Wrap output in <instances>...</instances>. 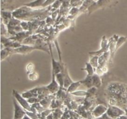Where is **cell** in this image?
I'll return each instance as SVG.
<instances>
[{
	"label": "cell",
	"instance_id": "obj_11",
	"mask_svg": "<svg viewBox=\"0 0 127 119\" xmlns=\"http://www.w3.org/2000/svg\"><path fill=\"white\" fill-rule=\"evenodd\" d=\"M93 86L95 87L96 88H100L102 84V81L100 78V76L97 73H94L93 76Z\"/></svg>",
	"mask_w": 127,
	"mask_h": 119
},
{
	"label": "cell",
	"instance_id": "obj_20",
	"mask_svg": "<svg viewBox=\"0 0 127 119\" xmlns=\"http://www.w3.org/2000/svg\"><path fill=\"white\" fill-rule=\"evenodd\" d=\"M71 94H72L73 95H75V96L85 97L87 96L88 92H87V91H84V90H76L75 92H73L71 93Z\"/></svg>",
	"mask_w": 127,
	"mask_h": 119
},
{
	"label": "cell",
	"instance_id": "obj_9",
	"mask_svg": "<svg viewBox=\"0 0 127 119\" xmlns=\"http://www.w3.org/2000/svg\"><path fill=\"white\" fill-rule=\"evenodd\" d=\"M81 84V81H79L76 82L73 81V83L70 84V86L68 87V89H66V92L68 93H69V94L73 92H75L76 90H77L78 88H79Z\"/></svg>",
	"mask_w": 127,
	"mask_h": 119
},
{
	"label": "cell",
	"instance_id": "obj_3",
	"mask_svg": "<svg viewBox=\"0 0 127 119\" xmlns=\"http://www.w3.org/2000/svg\"><path fill=\"white\" fill-rule=\"evenodd\" d=\"M14 105V118L13 119H22L26 115V110L20 105L14 97L12 99Z\"/></svg>",
	"mask_w": 127,
	"mask_h": 119
},
{
	"label": "cell",
	"instance_id": "obj_17",
	"mask_svg": "<svg viewBox=\"0 0 127 119\" xmlns=\"http://www.w3.org/2000/svg\"><path fill=\"white\" fill-rule=\"evenodd\" d=\"M63 112L60 108H57L53 110V118L54 119H61L63 114Z\"/></svg>",
	"mask_w": 127,
	"mask_h": 119
},
{
	"label": "cell",
	"instance_id": "obj_23",
	"mask_svg": "<svg viewBox=\"0 0 127 119\" xmlns=\"http://www.w3.org/2000/svg\"><path fill=\"white\" fill-rule=\"evenodd\" d=\"M34 68H35V66L33 63H28L26 67V71H27V74L34 71Z\"/></svg>",
	"mask_w": 127,
	"mask_h": 119
},
{
	"label": "cell",
	"instance_id": "obj_28",
	"mask_svg": "<svg viewBox=\"0 0 127 119\" xmlns=\"http://www.w3.org/2000/svg\"><path fill=\"white\" fill-rule=\"evenodd\" d=\"M1 20H2V19H1ZM1 36H2V35H3V32H4L5 34H6V32H7V30L5 29V26H4V24H3V22H2H2H1Z\"/></svg>",
	"mask_w": 127,
	"mask_h": 119
},
{
	"label": "cell",
	"instance_id": "obj_6",
	"mask_svg": "<svg viewBox=\"0 0 127 119\" xmlns=\"http://www.w3.org/2000/svg\"><path fill=\"white\" fill-rule=\"evenodd\" d=\"M46 88L48 89V90H49L50 92L52 94H55V93H57V92L60 89V85L58 84L57 80H56V74L54 72L52 71V81H51V83L48 85H47L46 86Z\"/></svg>",
	"mask_w": 127,
	"mask_h": 119
},
{
	"label": "cell",
	"instance_id": "obj_25",
	"mask_svg": "<svg viewBox=\"0 0 127 119\" xmlns=\"http://www.w3.org/2000/svg\"><path fill=\"white\" fill-rule=\"evenodd\" d=\"M21 95H22L24 97L26 98V99H29V98L32 97H34L33 94L31 92L30 90H27V91L24 92H22V94H21Z\"/></svg>",
	"mask_w": 127,
	"mask_h": 119
},
{
	"label": "cell",
	"instance_id": "obj_5",
	"mask_svg": "<svg viewBox=\"0 0 127 119\" xmlns=\"http://www.w3.org/2000/svg\"><path fill=\"white\" fill-rule=\"evenodd\" d=\"M49 48L50 50V55H51V57H52V71L54 72L55 74L61 73V72L63 71V68H64V65L63 64V63H62V62L57 61L56 60H55L54 58H53V53H52V47H51V45H49Z\"/></svg>",
	"mask_w": 127,
	"mask_h": 119
},
{
	"label": "cell",
	"instance_id": "obj_1",
	"mask_svg": "<svg viewBox=\"0 0 127 119\" xmlns=\"http://www.w3.org/2000/svg\"><path fill=\"white\" fill-rule=\"evenodd\" d=\"M12 95L16 99L19 104L27 111H32V105L29 103L27 99L24 97L21 94L16 90H12Z\"/></svg>",
	"mask_w": 127,
	"mask_h": 119
},
{
	"label": "cell",
	"instance_id": "obj_19",
	"mask_svg": "<svg viewBox=\"0 0 127 119\" xmlns=\"http://www.w3.org/2000/svg\"><path fill=\"white\" fill-rule=\"evenodd\" d=\"M127 40V37H119V39L117 41L116 43V51H117V50L121 47L123 45V43H124Z\"/></svg>",
	"mask_w": 127,
	"mask_h": 119
},
{
	"label": "cell",
	"instance_id": "obj_12",
	"mask_svg": "<svg viewBox=\"0 0 127 119\" xmlns=\"http://www.w3.org/2000/svg\"><path fill=\"white\" fill-rule=\"evenodd\" d=\"M12 48H9V47H5L4 49L1 50V61L3 60L4 59L7 58V57L12 55Z\"/></svg>",
	"mask_w": 127,
	"mask_h": 119
},
{
	"label": "cell",
	"instance_id": "obj_13",
	"mask_svg": "<svg viewBox=\"0 0 127 119\" xmlns=\"http://www.w3.org/2000/svg\"><path fill=\"white\" fill-rule=\"evenodd\" d=\"M82 70H84L87 72L88 75L93 76L94 73H95V69L91 64L89 63H86V67L84 68H82Z\"/></svg>",
	"mask_w": 127,
	"mask_h": 119
},
{
	"label": "cell",
	"instance_id": "obj_24",
	"mask_svg": "<svg viewBox=\"0 0 127 119\" xmlns=\"http://www.w3.org/2000/svg\"><path fill=\"white\" fill-rule=\"evenodd\" d=\"M27 101L29 102V103L30 104L32 105V104H35V103L40 102V99L38 97H31L29 98V99H27Z\"/></svg>",
	"mask_w": 127,
	"mask_h": 119
},
{
	"label": "cell",
	"instance_id": "obj_16",
	"mask_svg": "<svg viewBox=\"0 0 127 119\" xmlns=\"http://www.w3.org/2000/svg\"><path fill=\"white\" fill-rule=\"evenodd\" d=\"M90 61L89 63L95 69H96L99 66V56L91 55Z\"/></svg>",
	"mask_w": 127,
	"mask_h": 119
},
{
	"label": "cell",
	"instance_id": "obj_32",
	"mask_svg": "<svg viewBox=\"0 0 127 119\" xmlns=\"http://www.w3.org/2000/svg\"><path fill=\"white\" fill-rule=\"evenodd\" d=\"M82 1H85V0H82Z\"/></svg>",
	"mask_w": 127,
	"mask_h": 119
},
{
	"label": "cell",
	"instance_id": "obj_7",
	"mask_svg": "<svg viewBox=\"0 0 127 119\" xmlns=\"http://www.w3.org/2000/svg\"><path fill=\"white\" fill-rule=\"evenodd\" d=\"M107 109L108 107L102 105V104H99L94 108L93 112H92V114L95 119L99 118L107 112Z\"/></svg>",
	"mask_w": 127,
	"mask_h": 119
},
{
	"label": "cell",
	"instance_id": "obj_14",
	"mask_svg": "<svg viewBox=\"0 0 127 119\" xmlns=\"http://www.w3.org/2000/svg\"><path fill=\"white\" fill-rule=\"evenodd\" d=\"M94 3V0H85L83 1V4L79 7V11H84L87 9H89V7H91Z\"/></svg>",
	"mask_w": 127,
	"mask_h": 119
},
{
	"label": "cell",
	"instance_id": "obj_29",
	"mask_svg": "<svg viewBox=\"0 0 127 119\" xmlns=\"http://www.w3.org/2000/svg\"><path fill=\"white\" fill-rule=\"evenodd\" d=\"M46 119H54V118H53V112L51 114H50L48 116L46 117Z\"/></svg>",
	"mask_w": 127,
	"mask_h": 119
},
{
	"label": "cell",
	"instance_id": "obj_10",
	"mask_svg": "<svg viewBox=\"0 0 127 119\" xmlns=\"http://www.w3.org/2000/svg\"><path fill=\"white\" fill-rule=\"evenodd\" d=\"M81 83L82 84L85 86L88 89L91 88L92 87H94L93 83V77H92V76H89L88 74L86 76L85 79L81 80Z\"/></svg>",
	"mask_w": 127,
	"mask_h": 119
},
{
	"label": "cell",
	"instance_id": "obj_30",
	"mask_svg": "<svg viewBox=\"0 0 127 119\" xmlns=\"http://www.w3.org/2000/svg\"><path fill=\"white\" fill-rule=\"evenodd\" d=\"M124 110H125V115L127 116V108H125V109H124Z\"/></svg>",
	"mask_w": 127,
	"mask_h": 119
},
{
	"label": "cell",
	"instance_id": "obj_4",
	"mask_svg": "<svg viewBox=\"0 0 127 119\" xmlns=\"http://www.w3.org/2000/svg\"><path fill=\"white\" fill-rule=\"evenodd\" d=\"M34 50H37L35 46L29 45H22L21 47L17 48H12V54L14 53H19L22 55H26L31 53Z\"/></svg>",
	"mask_w": 127,
	"mask_h": 119
},
{
	"label": "cell",
	"instance_id": "obj_15",
	"mask_svg": "<svg viewBox=\"0 0 127 119\" xmlns=\"http://www.w3.org/2000/svg\"><path fill=\"white\" fill-rule=\"evenodd\" d=\"M56 80L58 82V84L60 85V89H63L64 86V75L63 73H59L56 74Z\"/></svg>",
	"mask_w": 127,
	"mask_h": 119
},
{
	"label": "cell",
	"instance_id": "obj_21",
	"mask_svg": "<svg viewBox=\"0 0 127 119\" xmlns=\"http://www.w3.org/2000/svg\"><path fill=\"white\" fill-rule=\"evenodd\" d=\"M27 74H28L29 79L31 81H35L38 78V74L35 71H33Z\"/></svg>",
	"mask_w": 127,
	"mask_h": 119
},
{
	"label": "cell",
	"instance_id": "obj_8",
	"mask_svg": "<svg viewBox=\"0 0 127 119\" xmlns=\"http://www.w3.org/2000/svg\"><path fill=\"white\" fill-rule=\"evenodd\" d=\"M62 73H63V75H64V86H63V88L67 89L68 87L70 86V84L73 83V81L69 77L68 70H67V68L66 67H64Z\"/></svg>",
	"mask_w": 127,
	"mask_h": 119
},
{
	"label": "cell",
	"instance_id": "obj_31",
	"mask_svg": "<svg viewBox=\"0 0 127 119\" xmlns=\"http://www.w3.org/2000/svg\"><path fill=\"white\" fill-rule=\"evenodd\" d=\"M94 1H96V2H97V1H99V0H94Z\"/></svg>",
	"mask_w": 127,
	"mask_h": 119
},
{
	"label": "cell",
	"instance_id": "obj_22",
	"mask_svg": "<svg viewBox=\"0 0 127 119\" xmlns=\"http://www.w3.org/2000/svg\"><path fill=\"white\" fill-rule=\"evenodd\" d=\"M83 2V1L82 0H70V4L73 7H81Z\"/></svg>",
	"mask_w": 127,
	"mask_h": 119
},
{
	"label": "cell",
	"instance_id": "obj_26",
	"mask_svg": "<svg viewBox=\"0 0 127 119\" xmlns=\"http://www.w3.org/2000/svg\"><path fill=\"white\" fill-rule=\"evenodd\" d=\"M61 4H62V1H60V0H56L55 2L53 4H52V7L55 9H56L58 8L60 6Z\"/></svg>",
	"mask_w": 127,
	"mask_h": 119
},
{
	"label": "cell",
	"instance_id": "obj_2",
	"mask_svg": "<svg viewBox=\"0 0 127 119\" xmlns=\"http://www.w3.org/2000/svg\"><path fill=\"white\" fill-rule=\"evenodd\" d=\"M107 115L112 119H117L121 115L125 114V110H122L121 108L117 105H108L107 110Z\"/></svg>",
	"mask_w": 127,
	"mask_h": 119
},
{
	"label": "cell",
	"instance_id": "obj_27",
	"mask_svg": "<svg viewBox=\"0 0 127 119\" xmlns=\"http://www.w3.org/2000/svg\"><path fill=\"white\" fill-rule=\"evenodd\" d=\"M55 1L56 0H46L44 3H43V4L42 5V7H46V6H49V5L52 4H53L55 2Z\"/></svg>",
	"mask_w": 127,
	"mask_h": 119
},
{
	"label": "cell",
	"instance_id": "obj_18",
	"mask_svg": "<svg viewBox=\"0 0 127 119\" xmlns=\"http://www.w3.org/2000/svg\"><path fill=\"white\" fill-rule=\"evenodd\" d=\"M12 13L10 12H7V11H2L1 12V16H2V18L4 19V22L5 21H7V24H8L9 21L11 19L12 17Z\"/></svg>",
	"mask_w": 127,
	"mask_h": 119
}]
</instances>
